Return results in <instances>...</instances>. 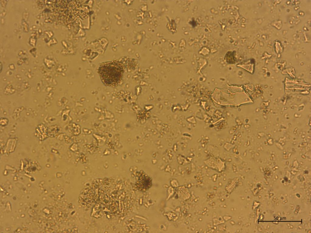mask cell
I'll return each mask as SVG.
<instances>
[{
    "label": "cell",
    "mask_w": 311,
    "mask_h": 233,
    "mask_svg": "<svg viewBox=\"0 0 311 233\" xmlns=\"http://www.w3.org/2000/svg\"><path fill=\"white\" fill-rule=\"evenodd\" d=\"M98 72L105 85L115 86L120 83L124 69L122 64L115 60L101 64L99 67Z\"/></svg>",
    "instance_id": "6da1fadb"
},
{
    "label": "cell",
    "mask_w": 311,
    "mask_h": 233,
    "mask_svg": "<svg viewBox=\"0 0 311 233\" xmlns=\"http://www.w3.org/2000/svg\"><path fill=\"white\" fill-rule=\"evenodd\" d=\"M137 188L139 190L144 191L149 189L152 184L151 178L143 173L140 175L136 182Z\"/></svg>",
    "instance_id": "7a4b0ae2"
}]
</instances>
